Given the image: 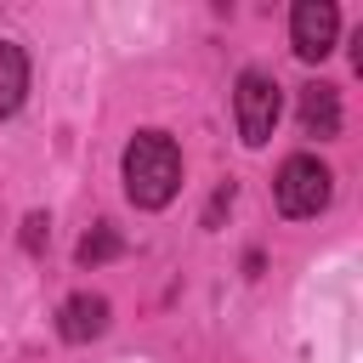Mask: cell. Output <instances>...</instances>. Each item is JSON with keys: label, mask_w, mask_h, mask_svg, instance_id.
Segmentation results:
<instances>
[{"label": "cell", "mask_w": 363, "mask_h": 363, "mask_svg": "<svg viewBox=\"0 0 363 363\" xmlns=\"http://www.w3.org/2000/svg\"><path fill=\"white\" fill-rule=\"evenodd\" d=\"M182 187V153L164 130H136L125 147V193L136 210H164Z\"/></svg>", "instance_id": "obj_1"}, {"label": "cell", "mask_w": 363, "mask_h": 363, "mask_svg": "<svg viewBox=\"0 0 363 363\" xmlns=\"http://www.w3.org/2000/svg\"><path fill=\"white\" fill-rule=\"evenodd\" d=\"M272 193H278V210H284V216L306 221V216H318V210L329 204L335 176H329V164H323L318 153H295V159H284V164H278Z\"/></svg>", "instance_id": "obj_2"}, {"label": "cell", "mask_w": 363, "mask_h": 363, "mask_svg": "<svg viewBox=\"0 0 363 363\" xmlns=\"http://www.w3.org/2000/svg\"><path fill=\"white\" fill-rule=\"evenodd\" d=\"M233 113H238V136H244L250 147H261V142L278 130V113H284L278 79L261 74V68H244V74H238V91H233Z\"/></svg>", "instance_id": "obj_3"}, {"label": "cell", "mask_w": 363, "mask_h": 363, "mask_svg": "<svg viewBox=\"0 0 363 363\" xmlns=\"http://www.w3.org/2000/svg\"><path fill=\"white\" fill-rule=\"evenodd\" d=\"M335 28H340V11L329 0H301L289 11V45L301 62H323L335 51Z\"/></svg>", "instance_id": "obj_4"}, {"label": "cell", "mask_w": 363, "mask_h": 363, "mask_svg": "<svg viewBox=\"0 0 363 363\" xmlns=\"http://www.w3.org/2000/svg\"><path fill=\"white\" fill-rule=\"evenodd\" d=\"M57 329H62V340H96L102 329H108V301L102 295H91V289H79V295H68L62 301V312H57Z\"/></svg>", "instance_id": "obj_5"}, {"label": "cell", "mask_w": 363, "mask_h": 363, "mask_svg": "<svg viewBox=\"0 0 363 363\" xmlns=\"http://www.w3.org/2000/svg\"><path fill=\"white\" fill-rule=\"evenodd\" d=\"M301 130H306V136H318V142L340 136V91H335V85L312 79V85L301 91Z\"/></svg>", "instance_id": "obj_6"}, {"label": "cell", "mask_w": 363, "mask_h": 363, "mask_svg": "<svg viewBox=\"0 0 363 363\" xmlns=\"http://www.w3.org/2000/svg\"><path fill=\"white\" fill-rule=\"evenodd\" d=\"M23 96H28V57H23V45L0 40V119H11L23 108Z\"/></svg>", "instance_id": "obj_7"}, {"label": "cell", "mask_w": 363, "mask_h": 363, "mask_svg": "<svg viewBox=\"0 0 363 363\" xmlns=\"http://www.w3.org/2000/svg\"><path fill=\"white\" fill-rule=\"evenodd\" d=\"M119 250H125V238H119L108 221H96V227L79 238V250H74V255H79V267H102V261H113Z\"/></svg>", "instance_id": "obj_8"}, {"label": "cell", "mask_w": 363, "mask_h": 363, "mask_svg": "<svg viewBox=\"0 0 363 363\" xmlns=\"http://www.w3.org/2000/svg\"><path fill=\"white\" fill-rule=\"evenodd\" d=\"M45 244H51V221H45V216H28V221H23V250L40 255Z\"/></svg>", "instance_id": "obj_9"}, {"label": "cell", "mask_w": 363, "mask_h": 363, "mask_svg": "<svg viewBox=\"0 0 363 363\" xmlns=\"http://www.w3.org/2000/svg\"><path fill=\"white\" fill-rule=\"evenodd\" d=\"M227 204H233V182H227V187H216V199H210V210H204V227H216Z\"/></svg>", "instance_id": "obj_10"}]
</instances>
